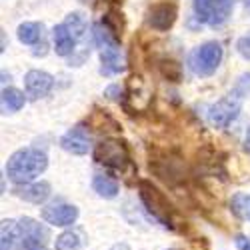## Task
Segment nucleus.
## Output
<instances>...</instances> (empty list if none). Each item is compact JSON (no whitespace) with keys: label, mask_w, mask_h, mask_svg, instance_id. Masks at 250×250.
<instances>
[{"label":"nucleus","mask_w":250,"mask_h":250,"mask_svg":"<svg viewBox=\"0 0 250 250\" xmlns=\"http://www.w3.org/2000/svg\"><path fill=\"white\" fill-rule=\"evenodd\" d=\"M48 168L46 152L38 148H22L16 150L6 162V176L14 184H30L36 176H40Z\"/></svg>","instance_id":"f257e3e1"},{"label":"nucleus","mask_w":250,"mask_h":250,"mask_svg":"<svg viewBox=\"0 0 250 250\" xmlns=\"http://www.w3.org/2000/svg\"><path fill=\"white\" fill-rule=\"evenodd\" d=\"M138 196L146 208V212L158 220L164 228H174V208L168 202V198L160 192L150 180H138Z\"/></svg>","instance_id":"f03ea898"},{"label":"nucleus","mask_w":250,"mask_h":250,"mask_svg":"<svg viewBox=\"0 0 250 250\" xmlns=\"http://www.w3.org/2000/svg\"><path fill=\"white\" fill-rule=\"evenodd\" d=\"M224 56V50L218 42H204L198 48H194L188 56L190 70L196 76H210L216 72Z\"/></svg>","instance_id":"7ed1b4c3"},{"label":"nucleus","mask_w":250,"mask_h":250,"mask_svg":"<svg viewBox=\"0 0 250 250\" xmlns=\"http://www.w3.org/2000/svg\"><path fill=\"white\" fill-rule=\"evenodd\" d=\"M94 160L98 164H104L114 170H124L130 166V152L126 142L116 140V138H106L96 144L94 148Z\"/></svg>","instance_id":"20e7f679"},{"label":"nucleus","mask_w":250,"mask_h":250,"mask_svg":"<svg viewBox=\"0 0 250 250\" xmlns=\"http://www.w3.org/2000/svg\"><path fill=\"white\" fill-rule=\"evenodd\" d=\"M234 10V0H194V14L198 22L212 28L222 26Z\"/></svg>","instance_id":"39448f33"},{"label":"nucleus","mask_w":250,"mask_h":250,"mask_svg":"<svg viewBox=\"0 0 250 250\" xmlns=\"http://www.w3.org/2000/svg\"><path fill=\"white\" fill-rule=\"evenodd\" d=\"M244 98L246 96H242L240 92H236L232 88L230 94H226L222 100H218L216 104H212V106L208 108V122H210L212 126H216V128L228 126V124L238 116Z\"/></svg>","instance_id":"423d86ee"},{"label":"nucleus","mask_w":250,"mask_h":250,"mask_svg":"<svg viewBox=\"0 0 250 250\" xmlns=\"http://www.w3.org/2000/svg\"><path fill=\"white\" fill-rule=\"evenodd\" d=\"M20 250H44L48 244V228L24 216L20 218Z\"/></svg>","instance_id":"0eeeda50"},{"label":"nucleus","mask_w":250,"mask_h":250,"mask_svg":"<svg viewBox=\"0 0 250 250\" xmlns=\"http://www.w3.org/2000/svg\"><path fill=\"white\" fill-rule=\"evenodd\" d=\"M178 6L174 2H158L148 10V26L158 32H166L174 26Z\"/></svg>","instance_id":"6e6552de"},{"label":"nucleus","mask_w":250,"mask_h":250,"mask_svg":"<svg viewBox=\"0 0 250 250\" xmlns=\"http://www.w3.org/2000/svg\"><path fill=\"white\" fill-rule=\"evenodd\" d=\"M78 218V208L74 204H50L46 208H42V220L52 224V226H72Z\"/></svg>","instance_id":"1a4fd4ad"},{"label":"nucleus","mask_w":250,"mask_h":250,"mask_svg":"<svg viewBox=\"0 0 250 250\" xmlns=\"http://www.w3.org/2000/svg\"><path fill=\"white\" fill-rule=\"evenodd\" d=\"M54 86V78L44 70H28L24 76V88L32 100L46 96Z\"/></svg>","instance_id":"9d476101"},{"label":"nucleus","mask_w":250,"mask_h":250,"mask_svg":"<svg viewBox=\"0 0 250 250\" xmlns=\"http://www.w3.org/2000/svg\"><path fill=\"white\" fill-rule=\"evenodd\" d=\"M60 146L70 154L82 156L90 150V136H88L86 128L82 126V124H78V126H74L72 130H68L60 138Z\"/></svg>","instance_id":"9b49d317"},{"label":"nucleus","mask_w":250,"mask_h":250,"mask_svg":"<svg viewBox=\"0 0 250 250\" xmlns=\"http://www.w3.org/2000/svg\"><path fill=\"white\" fill-rule=\"evenodd\" d=\"M100 62H102L100 72L104 76H114V74L124 70V60H122L118 42H112L108 46L100 48Z\"/></svg>","instance_id":"f8f14e48"},{"label":"nucleus","mask_w":250,"mask_h":250,"mask_svg":"<svg viewBox=\"0 0 250 250\" xmlns=\"http://www.w3.org/2000/svg\"><path fill=\"white\" fill-rule=\"evenodd\" d=\"M14 194L32 204H42L50 196V184L48 182H30V184H18Z\"/></svg>","instance_id":"ddd939ff"},{"label":"nucleus","mask_w":250,"mask_h":250,"mask_svg":"<svg viewBox=\"0 0 250 250\" xmlns=\"http://www.w3.org/2000/svg\"><path fill=\"white\" fill-rule=\"evenodd\" d=\"M20 246V224L16 220H2L0 226V250H18Z\"/></svg>","instance_id":"4468645a"},{"label":"nucleus","mask_w":250,"mask_h":250,"mask_svg":"<svg viewBox=\"0 0 250 250\" xmlns=\"http://www.w3.org/2000/svg\"><path fill=\"white\" fill-rule=\"evenodd\" d=\"M52 40H54V50L58 56H70L76 46V38L68 32L64 24H58L52 30Z\"/></svg>","instance_id":"2eb2a0df"},{"label":"nucleus","mask_w":250,"mask_h":250,"mask_svg":"<svg viewBox=\"0 0 250 250\" xmlns=\"http://www.w3.org/2000/svg\"><path fill=\"white\" fill-rule=\"evenodd\" d=\"M92 188L100 198L110 200V198H116L118 194V182L108 174H96L92 178Z\"/></svg>","instance_id":"dca6fc26"},{"label":"nucleus","mask_w":250,"mask_h":250,"mask_svg":"<svg viewBox=\"0 0 250 250\" xmlns=\"http://www.w3.org/2000/svg\"><path fill=\"white\" fill-rule=\"evenodd\" d=\"M42 30L44 26L40 22H24L18 26V40L22 44H36L38 40H42Z\"/></svg>","instance_id":"f3484780"},{"label":"nucleus","mask_w":250,"mask_h":250,"mask_svg":"<svg viewBox=\"0 0 250 250\" xmlns=\"http://www.w3.org/2000/svg\"><path fill=\"white\" fill-rule=\"evenodd\" d=\"M24 92H20L18 88H4L2 90V108L4 112H18L24 106Z\"/></svg>","instance_id":"a211bd4d"},{"label":"nucleus","mask_w":250,"mask_h":250,"mask_svg":"<svg viewBox=\"0 0 250 250\" xmlns=\"http://www.w3.org/2000/svg\"><path fill=\"white\" fill-rule=\"evenodd\" d=\"M230 210L236 218L250 222V194L246 192H236L230 198Z\"/></svg>","instance_id":"6ab92c4d"},{"label":"nucleus","mask_w":250,"mask_h":250,"mask_svg":"<svg viewBox=\"0 0 250 250\" xmlns=\"http://www.w3.org/2000/svg\"><path fill=\"white\" fill-rule=\"evenodd\" d=\"M64 26L68 28V32L76 40H80L82 36H84V32H86V20H84V16H82L80 12H70L66 16V20H64Z\"/></svg>","instance_id":"aec40b11"},{"label":"nucleus","mask_w":250,"mask_h":250,"mask_svg":"<svg viewBox=\"0 0 250 250\" xmlns=\"http://www.w3.org/2000/svg\"><path fill=\"white\" fill-rule=\"evenodd\" d=\"M82 246V240L76 232L72 230H66V232H62L56 242H54V250H80Z\"/></svg>","instance_id":"412c9836"},{"label":"nucleus","mask_w":250,"mask_h":250,"mask_svg":"<svg viewBox=\"0 0 250 250\" xmlns=\"http://www.w3.org/2000/svg\"><path fill=\"white\" fill-rule=\"evenodd\" d=\"M158 68H160L162 76L168 78L170 82H180L182 80V66L176 60H160Z\"/></svg>","instance_id":"4be33fe9"},{"label":"nucleus","mask_w":250,"mask_h":250,"mask_svg":"<svg viewBox=\"0 0 250 250\" xmlns=\"http://www.w3.org/2000/svg\"><path fill=\"white\" fill-rule=\"evenodd\" d=\"M236 50H238V54H240L242 58L250 60V34H248V36L238 38V42H236Z\"/></svg>","instance_id":"5701e85b"},{"label":"nucleus","mask_w":250,"mask_h":250,"mask_svg":"<svg viewBox=\"0 0 250 250\" xmlns=\"http://www.w3.org/2000/svg\"><path fill=\"white\" fill-rule=\"evenodd\" d=\"M234 90L240 92L242 96H248V94H250V74H242V76L238 78Z\"/></svg>","instance_id":"b1692460"},{"label":"nucleus","mask_w":250,"mask_h":250,"mask_svg":"<svg viewBox=\"0 0 250 250\" xmlns=\"http://www.w3.org/2000/svg\"><path fill=\"white\" fill-rule=\"evenodd\" d=\"M234 244H236V248H238V250H250V238H248V236H244V234H236Z\"/></svg>","instance_id":"393cba45"},{"label":"nucleus","mask_w":250,"mask_h":250,"mask_svg":"<svg viewBox=\"0 0 250 250\" xmlns=\"http://www.w3.org/2000/svg\"><path fill=\"white\" fill-rule=\"evenodd\" d=\"M104 96H108L110 100H118V96H120V86H118V84H110L106 90H104Z\"/></svg>","instance_id":"a878e982"},{"label":"nucleus","mask_w":250,"mask_h":250,"mask_svg":"<svg viewBox=\"0 0 250 250\" xmlns=\"http://www.w3.org/2000/svg\"><path fill=\"white\" fill-rule=\"evenodd\" d=\"M244 152L250 154V126L246 128V134H244Z\"/></svg>","instance_id":"bb28decb"},{"label":"nucleus","mask_w":250,"mask_h":250,"mask_svg":"<svg viewBox=\"0 0 250 250\" xmlns=\"http://www.w3.org/2000/svg\"><path fill=\"white\" fill-rule=\"evenodd\" d=\"M110 250H130V246H128L126 242H118V244H114Z\"/></svg>","instance_id":"cd10ccee"},{"label":"nucleus","mask_w":250,"mask_h":250,"mask_svg":"<svg viewBox=\"0 0 250 250\" xmlns=\"http://www.w3.org/2000/svg\"><path fill=\"white\" fill-rule=\"evenodd\" d=\"M0 36H2V48H0V50H6V34H4V30H2V34H0Z\"/></svg>","instance_id":"c85d7f7f"},{"label":"nucleus","mask_w":250,"mask_h":250,"mask_svg":"<svg viewBox=\"0 0 250 250\" xmlns=\"http://www.w3.org/2000/svg\"><path fill=\"white\" fill-rule=\"evenodd\" d=\"M244 4H246V6H250V0H244Z\"/></svg>","instance_id":"c756f323"},{"label":"nucleus","mask_w":250,"mask_h":250,"mask_svg":"<svg viewBox=\"0 0 250 250\" xmlns=\"http://www.w3.org/2000/svg\"><path fill=\"white\" fill-rule=\"evenodd\" d=\"M168 250H174V248H168Z\"/></svg>","instance_id":"7c9ffc66"}]
</instances>
